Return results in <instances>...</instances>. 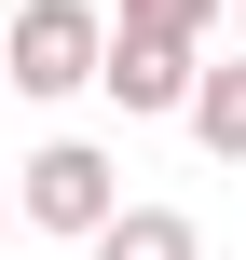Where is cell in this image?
<instances>
[{
  "instance_id": "7a4b0ae2",
  "label": "cell",
  "mask_w": 246,
  "mask_h": 260,
  "mask_svg": "<svg viewBox=\"0 0 246 260\" xmlns=\"http://www.w3.org/2000/svg\"><path fill=\"white\" fill-rule=\"evenodd\" d=\"M96 55H110V14H96V0H27V14H14V41H0L14 96H82V82H96Z\"/></svg>"
},
{
  "instance_id": "3957f363",
  "label": "cell",
  "mask_w": 246,
  "mask_h": 260,
  "mask_svg": "<svg viewBox=\"0 0 246 260\" xmlns=\"http://www.w3.org/2000/svg\"><path fill=\"white\" fill-rule=\"evenodd\" d=\"M192 69H205L192 41H137V27H110V55H96V96H110V110H137V123H164V110L192 96Z\"/></svg>"
},
{
  "instance_id": "8992f818",
  "label": "cell",
  "mask_w": 246,
  "mask_h": 260,
  "mask_svg": "<svg viewBox=\"0 0 246 260\" xmlns=\"http://www.w3.org/2000/svg\"><path fill=\"white\" fill-rule=\"evenodd\" d=\"M110 27H137V41H192V55H205V27H219V0H123Z\"/></svg>"
},
{
  "instance_id": "ba28073f",
  "label": "cell",
  "mask_w": 246,
  "mask_h": 260,
  "mask_svg": "<svg viewBox=\"0 0 246 260\" xmlns=\"http://www.w3.org/2000/svg\"><path fill=\"white\" fill-rule=\"evenodd\" d=\"M0 233H14V192H0Z\"/></svg>"
},
{
  "instance_id": "5b68a950",
  "label": "cell",
  "mask_w": 246,
  "mask_h": 260,
  "mask_svg": "<svg viewBox=\"0 0 246 260\" xmlns=\"http://www.w3.org/2000/svg\"><path fill=\"white\" fill-rule=\"evenodd\" d=\"M178 123L219 151V165H246V55H219V69H192V96H178Z\"/></svg>"
},
{
  "instance_id": "52a82bcc",
  "label": "cell",
  "mask_w": 246,
  "mask_h": 260,
  "mask_svg": "<svg viewBox=\"0 0 246 260\" xmlns=\"http://www.w3.org/2000/svg\"><path fill=\"white\" fill-rule=\"evenodd\" d=\"M219 14H233V55H246V0H219Z\"/></svg>"
},
{
  "instance_id": "277c9868",
  "label": "cell",
  "mask_w": 246,
  "mask_h": 260,
  "mask_svg": "<svg viewBox=\"0 0 246 260\" xmlns=\"http://www.w3.org/2000/svg\"><path fill=\"white\" fill-rule=\"evenodd\" d=\"M82 260H205V233H192L178 206H110V219L82 233Z\"/></svg>"
},
{
  "instance_id": "6da1fadb",
  "label": "cell",
  "mask_w": 246,
  "mask_h": 260,
  "mask_svg": "<svg viewBox=\"0 0 246 260\" xmlns=\"http://www.w3.org/2000/svg\"><path fill=\"white\" fill-rule=\"evenodd\" d=\"M110 206H123V165H110L96 137H41V151L14 165V219H27V233H68V247H82Z\"/></svg>"
}]
</instances>
